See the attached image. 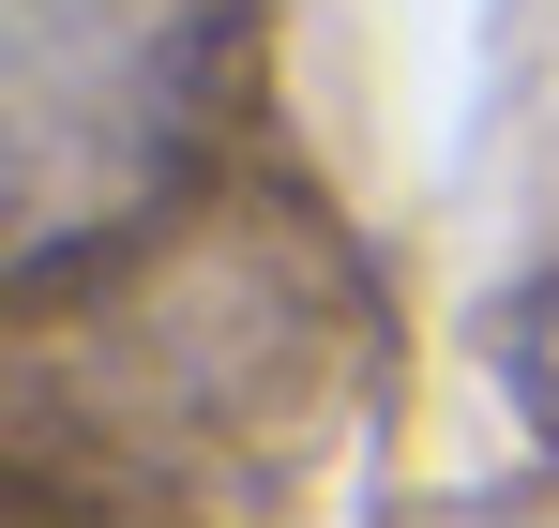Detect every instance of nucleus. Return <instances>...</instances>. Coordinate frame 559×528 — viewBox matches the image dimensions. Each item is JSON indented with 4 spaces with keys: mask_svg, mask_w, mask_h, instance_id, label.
I'll use <instances>...</instances> for the list:
<instances>
[{
    "mask_svg": "<svg viewBox=\"0 0 559 528\" xmlns=\"http://www.w3.org/2000/svg\"><path fill=\"white\" fill-rule=\"evenodd\" d=\"M242 61L258 0H0V242L31 302L212 167Z\"/></svg>",
    "mask_w": 559,
    "mask_h": 528,
    "instance_id": "obj_1",
    "label": "nucleus"
},
{
    "mask_svg": "<svg viewBox=\"0 0 559 528\" xmlns=\"http://www.w3.org/2000/svg\"><path fill=\"white\" fill-rule=\"evenodd\" d=\"M468 528H559V499H484Z\"/></svg>",
    "mask_w": 559,
    "mask_h": 528,
    "instance_id": "obj_3",
    "label": "nucleus"
},
{
    "mask_svg": "<svg viewBox=\"0 0 559 528\" xmlns=\"http://www.w3.org/2000/svg\"><path fill=\"white\" fill-rule=\"evenodd\" d=\"M31 528H61V514H31Z\"/></svg>",
    "mask_w": 559,
    "mask_h": 528,
    "instance_id": "obj_4",
    "label": "nucleus"
},
{
    "mask_svg": "<svg viewBox=\"0 0 559 528\" xmlns=\"http://www.w3.org/2000/svg\"><path fill=\"white\" fill-rule=\"evenodd\" d=\"M499 393H514V423L559 453V272H530V287L499 302Z\"/></svg>",
    "mask_w": 559,
    "mask_h": 528,
    "instance_id": "obj_2",
    "label": "nucleus"
}]
</instances>
